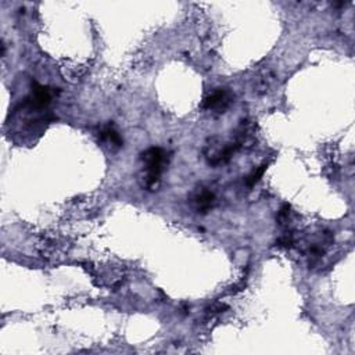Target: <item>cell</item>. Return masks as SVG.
Here are the masks:
<instances>
[{"mask_svg": "<svg viewBox=\"0 0 355 355\" xmlns=\"http://www.w3.org/2000/svg\"><path fill=\"white\" fill-rule=\"evenodd\" d=\"M143 161H146L147 185L148 186H154L160 181V175L164 169V150L160 147L148 148L146 153H143Z\"/></svg>", "mask_w": 355, "mask_h": 355, "instance_id": "cell-1", "label": "cell"}, {"mask_svg": "<svg viewBox=\"0 0 355 355\" xmlns=\"http://www.w3.org/2000/svg\"><path fill=\"white\" fill-rule=\"evenodd\" d=\"M228 102H229V99H228V93L225 90H218V92L212 93L209 97L206 99L204 107L206 108H214V107H221L222 105V108H225L228 105Z\"/></svg>", "mask_w": 355, "mask_h": 355, "instance_id": "cell-2", "label": "cell"}, {"mask_svg": "<svg viewBox=\"0 0 355 355\" xmlns=\"http://www.w3.org/2000/svg\"><path fill=\"white\" fill-rule=\"evenodd\" d=\"M34 105L35 107H46L47 104L50 103V93H49V89L43 86H39L35 84V89H34Z\"/></svg>", "mask_w": 355, "mask_h": 355, "instance_id": "cell-3", "label": "cell"}, {"mask_svg": "<svg viewBox=\"0 0 355 355\" xmlns=\"http://www.w3.org/2000/svg\"><path fill=\"white\" fill-rule=\"evenodd\" d=\"M100 139L102 140H108V142H111L115 146H122V139L120 136V133L115 129H113V128H110V126H107V128H104L102 130Z\"/></svg>", "mask_w": 355, "mask_h": 355, "instance_id": "cell-4", "label": "cell"}, {"mask_svg": "<svg viewBox=\"0 0 355 355\" xmlns=\"http://www.w3.org/2000/svg\"><path fill=\"white\" fill-rule=\"evenodd\" d=\"M267 167H268V164H262V165H260L257 169H254V171H252V172L247 176V181H246L247 185H249V186H254L255 183L258 182V181L261 179V176H262L264 172L267 171Z\"/></svg>", "mask_w": 355, "mask_h": 355, "instance_id": "cell-5", "label": "cell"}, {"mask_svg": "<svg viewBox=\"0 0 355 355\" xmlns=\"http://www.w3.org/2000/svg\"><path fill=\"white\" fill-rule=\"evenodd\" d=\"M212 200H214V194L209 193V191H204V193L199 197V200H197V203H199V209H201L203 212H206V209H208V208L211 207Z\"/></svg>", "mask_w": 355, "mask_h": 355, "instance_id": "cell-6", "label": "cell"}]
</instances>
